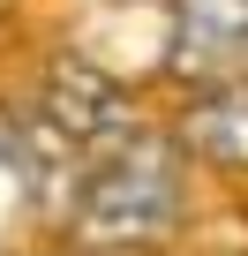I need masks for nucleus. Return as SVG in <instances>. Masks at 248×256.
Wrapping results in <instances>:
<instances>
[{"label": "nucleus", "instance_id": "nucleus-1", "mask_svg": "<svg viewBox=\"0 0 248 256\" xmlns=\"http://www.w3.org/2000/svg\"><path fill=\"white\" fill-rule=\"evenodd\" d=\"M188 218V151L181 136H158V128H128L120 144H105L68 211H60V234L75 256H151L181 234Z\"/></svg>", "mask_w": 248, "mask_h": 256}, {"label": "nucleus", "instance_id": "nucleus-2", "mask_svg": "<svg viewBox=\"0 0 248 256\" xmlns=\"http://www.w3.org/2000/svg\"><path fill=\"white\" fill-rule=\"evenodd\" d=\"M30 113H38L45 128H60L83 158H98L105 144H120V136L136 128V98H128V83H120L113 68H98V60H83V53H53V60L38 68Z\"/></svg>", "mask_w": 248, "mask_h": 256}, {"label": "nucleus", "instance_id": "nucleus-3", "mask_svg": "<svg viewBox=\"0 0 248 256\" xmlns=\"http://www.w3.org/2000/svg\"><path fill=\"white\" fill-rule=\"evenodd\" d=\"M166 68L196 90L226 83V76H248V0H173Z\"/></svg>", "mask_w": 248, "mask_h": 256}, {"label": "nucleus", "instance_id": "nucleus-4", "mask_svg": "<svg viewBox=\"0 0 248 256\" xmlns=\"http://www.w3.org/2000/svg\"><path fill=\"white\" fill-rule=\"evenodd\" d=\"M181 151L188 158H211L226 174H248V76H226V83H203L181 113Z\"/></svg>", "mask_w": 248, "mask_h": 256}, {"label": "nucleus", "instance_id": "nucleus-5", "mask_svg": "<svg viewBox=\"0 0 248 256\" xmlns=\"http://www.w3.org/2000/svg\"><path fill=\"white\" fill-rule=\"evenodd\" d=\"M38 211V188H30V166H23V144H15V120L0 113V248H8Z\"/></svg>", "mask_w": 248, "mask_h": 256}]
</instances>
